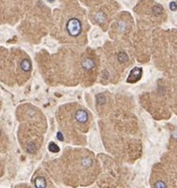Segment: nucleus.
<instances>
[{
    "label": "nucleus",
    "instance_id": "nucleus-8",
    "mask_svg": "<svg viewBox=\"0 0 177 188\" xmlns=\"http://www.w3.org/2000/svg\"><path fill=\"white\" fill-rule=\"evenodd\" d=\"M153 11H154V13H156V14H161V12L163 11V8L160 6H155L153 7Z\"/></svg>",
    "mask_w": 177,
    "mask_h": 188
},
{
    "label": "nucleus",
    "instance_id": "nucleus-12",
    "mask_svg": "<svg viewBox=\"0 0 177 188\" xmlns=\"http://www.w3.org/2000/svg\"><path fill=\"white\" fill-rule=\"evenodd\" d=\"M58 138L59 140H63L62 135L61 134V132H58Z\"/></svg>",
    "mask_w": 177,
    "mask_h": 188
},
{
    "label": "nucleus",
    "instance_id": "nucleus-4",
    "mask_svg": "<svg viewBox=\"0 0 177 188\" xmlns=\"http://www.w3.org/2000/svg\"><path fill=\"white\" fill-rule=\"evenodd\" d=\"M35 186L36 188H45L46 187V181L43 177H37L35 180Z\"/></svg>",
    "mask_w": 177,
    "mask_h": 188
},
{
    "label": "nucleus",
    "instance_id": "nucleus-11",
    "mask_svg": "<svg viewBox=\"0 0 177 188\" xmlns=\"http://www.w3.org/2000/svg\"><path fill=\"white\" fill-rule=\"evenodd\" d=\"M91 164V160L90 159V160L87 162L86 159H84L83 161H82V165H84V166H86V167H88V166H90Z\"/></svg>",
    "mask_w": 177,
    "mask_h": 188
},
{
    "label": "nucleus",
    "instance_id": "nucleus-10",
    "mask_svg": "<svg viewBox=\"0 0 177 188\" xmlns=\"http://www.w3.org/2000/svg\"><path fill=\"white\" fill-rule=\"evenodd\" d=\"M169 7H170V10H172V11H176V10H177V5L175 2H172V3H170Z\"/></svg>",
    "mask_w": 177,
    "mask_h": 188
},
{
    "label": "nucleus",
    "instance_id": "nucleus-5",
    "mask_svg": "<svg viewBox=\"0 0 177 188\" xmlns=\"http://www.w3.org/2000/svg\"><path fill=\"white\" fill-rule=\"evenodd\" d=\"M94 65H95V63L90 58H86L85 60V62H82V66L86 70H90L91 69H93L94 67Z\"/></svg>",
    "mask_w": 177,
    "mask_h": 188
},
{
    "label": "nucleus",
    "instance_id": "nucleus-3",
    "mask_svg": "<svg viewBox=\"0 0 177 188\" xmlns=\"http://www.w3.org/2000/svg\"><path fill=\"white\" fill-rule=\"evenodd\" d=\"M75 119L79 123H85L87 120H88V114H87V113L85 110H78L76 113V114H75Z\"/></svg>",
    "mask_w": 177,
    "mask_h": 188
},
{
    "label": "nucleus",
    "instance_id": "nucleus-1",
    "mask_svg": "<svg viewBox=\"0 0 177 188\" xmlns=\"http://www.w3.org/2000/svg\"><path fill=\"white\" fill-rule=\"evenodd\" d=\"M81 22L77 18H70L66 24V31L71 37H77L81 33Z\"/></svg>",
    "mask_w": 177,
    "mask_h": 188
},
{
    "label": "nucleus",
    "instance_id": "nucleus-6",
    "mask_svg": "<svg viewBox=\"0 0 177 188\" xmlns=\"http://www.w3.org/2000/svg\"><path fill=\"white\" fill-rule=\"evenodd\" d=\"M20 66H21L22 69L25 72H27L29 70H31V64L28 59H23L20 64Z\"/></svg>",
    "mask_w": 177,
    "mask_h": 188
},
{
    "label": "nucleus",
    "instance_id": "nucleus-2",
    "mask_svg": "<svg viewBox=\"0 0 177 188\" xmlns=\"http://www.w3.org/2000/svg\"><path fill=\"white\" fill-rule=\"evenodd\" d=\"M142 69L139 67H135L129 73V75L127 78V81L129 83H135L138 81L142 77Z\"/></svg>",
    "mask_w": 177,
    "mask_h": 188
},
{
    "label": "nucleus",
    "instance_id": "nucleus-7",
    "mask_svg": "<svg viewBox=\"0 0 177 188\" xmlns=\"http://www.w3.org/2000/svg\"><path fill=\"white\" fill-rule=\"evenodd\" d=\"M48 148L49 150H50V151H51V152H55V153L58 152L59 151H60L58 146L56 144H54V142H50V144H49L48 146Z\"/></svg>",
    "mask_w": 177,
    "mask_h": 188
},
{
    "label": "nucleus",
    "instance_id": "nucleus-9",
    "mask_svg": "<svg viewBox=\"0 0 177 188\" xmlns=\"http://www.w3.org/2000/svg\"><path fill=\"white\" fill-rule=\"evenodd\" d=\"M155 188H166V185L163 181H158L155 184Z\"/></svg>",
    "mask_w": 177,
    "mask_h": 188
}]
</instances>
